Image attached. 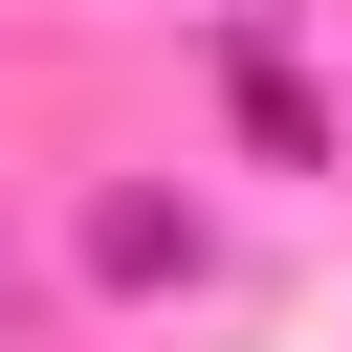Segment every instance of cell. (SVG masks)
Masks as SVG:
<instances>
[{
	"label": "cell",
	"instance_id": "1",
	"mask_svg": "<svg viewBox=\"0 0 352 352\" xmlns=\"http://www.w3.org/2000/svg\"><path fill=\"white\" fill-rule=\"evenodd\" d=\"M88 264H110V286H176V264H198V220H154V198H110V220H88Z\"/></svg>",
	"mask_w": 352,
	"mask_h": 352
}]
</instances>
